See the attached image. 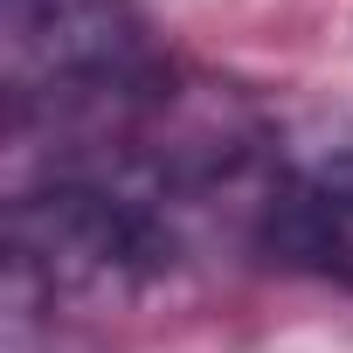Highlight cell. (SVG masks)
<instances>
[{
    "label": "cell",
    "instance_id": "obj_1",
    "mask_svg": "<svg viewBox=\"0 0 353 353\" xmlns=\"http://www.w3.org/2000/svg\"><path fill=\"white\" fill-rule=\"evenodd\" d=\"M173 208L111 173H42L8 201L14 305H111L173 270Z\"/></svg>",
    "mask_w": 353,
    "mask_h": 353
},
{
    "label": "cell",
    "instance_id": "obj_2",
    "mask_svg": "<svg viewBox=\"0 0 353 353\" xmlns=\"http://www.w3.org/2000/svg\"><path fill=\"white\" fill-rule=\"evenodd\" d=\"M166 77L173 70L132 0H0V83L14 132H97Z\"/></svg>",
    "mask_w": 353,
    "mask_h": 353
},
{
    "label": "cell",
    "instance_id": "obj_3",
    "mask_svg": "<svg viewBox=\"0 0 353 353\" xmlns=\"http://www.w3.org/2000/svg\"><path fill=\"white\" fill-rule=\"evenodd\" d=\"M256 243L270 263L353 291V152L284 173L256 201Z\"/></svg>",
    "mask_w": 353,
    "mask_h": 353
}]
</instances>
